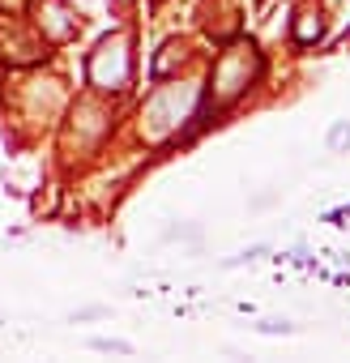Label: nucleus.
Instances as JSON below:
<instances>
[{
  "instance_id": "obj_1",
  "label": "nucleus",
  "mask_w": 350,
  "mask_h": 363,
  "mask_svg": "<svg viewBox=\"0 0 350 363\" xmlns=\"http://www.w3.org/2000/svg\"><path fill=\"white\" fill-rule=\"evenodd\" d=\"M329 150H333V154L350 150V120H337V124L329 128Z\"/></svg>"
},
{
  "instance_id": "obj_2",
  "label": "nucleus",
  "mask_w": 350,
  "mask_h": 363,
  "mask_svg": "<svg viewBox=\"0 0 350 363\" xmlns=\"http://www.w3.org/2000/svg\"><path fill=\"white\" fill-rule=\"evenodd\" d=\"M90 350H107V354H132V346H128V342H120V337H90Z\"/></svg>"
},
{
  "instance_id": "obj_3",
  "label": "nucleus",
  "mask_w": 350,
  "mask_h": 363,
  "mask_svg": "<svg viewBox=\"0 0 350 363\" xmlns=\"http://www.w3.org/2000/svg\"><path fill=\"white\" fill-rule=\"evenodd\" d=\"M256 329H261V333H290L295 325H290V320H278V316H269V320H261Z\"/></svg>"
}]
</instances>
